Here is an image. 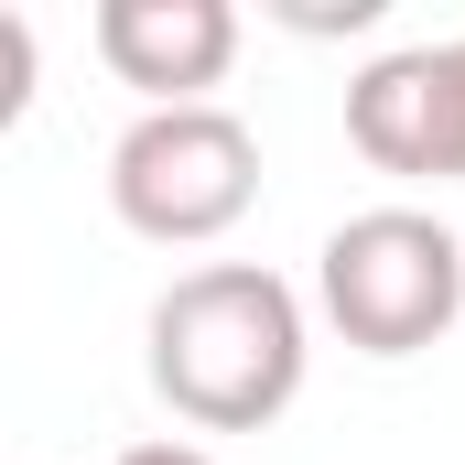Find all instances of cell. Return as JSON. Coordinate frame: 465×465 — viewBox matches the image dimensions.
I'll use <instances>...</instances> for the list:
<instances>
[{
	"label": "cell",
	"mask_w": 465,
	"mask_h": 465,
	"mask_svg": "<svg viewBox=\"0 0 465 465\" xmlns=\"http://www.w3.org/2000/svg\"><path fill=\"white\" fill-rule=\"evenodd\" d=\"M98 65L141 87L152 109H206V87L238 65L228 0H98Z\"/></svg>",
	"instance_id": "277c9868"
},
{
	"label": "cell",
	"mask_w": 465,
	"mask_h": 465,
	"mask_svg": "<svg viewBox=\"0 0 465 465\" xmlns=\"http://www.w3.org/2000/svg\"><path fill=\"white\" fill-rule=\"evenodd\" d=\"M314 292L357 357H422L465 314V238L422 206H368L314 249Z\"/></svg>",
	"instance_id": "7a4b0ae2"
},
{
	"label": "cell",
	"mask_w": 465,
	"mask_h": 465,
	"mask_svg": "<svg viewBox=\"0 0 465 465\" xmlns=\"http://www.w3.org/2000/svg\"><path fill=\"white\" fill-rule=\"evenodd\" d=\"M119 465H217V455H206V444H130Z\"/></svg>",
	"instance_id": "8992f818"
},
{
	"label": "cell",
	"mask_w": 465,
	"mask_h": 465,
	"mask_svg": "<svg viewBox=\"0 0 465 465\" xmlns=\"http://www.w3.org/2000/svg\"><path fill=\"white\" fill-rule=\"evenodd\" d=\"M109 206L152 249H206L260 206V141L238 109H141L109 152Z\"/></svg>",
	"instance_id": "3957f363"
},
{
	"label": "cell",
	"mask_w": 465,
	"mask_h": 465,
	"mask_svg": "<svg viewBox=\"0 0 465 465\" xmlns=\"http://www.w3.org/2000/svg\"><path fill=\"white\" fill-rule=\"evenodd\" d=\"M303 292L260 260H206L152 303V390L195 433H260L303 390Z\"/></svg>",
	"instance_id": "6da1fadb"
},
{
	"label": "cell",
	"mask_w": 465,
	"mask_h": 465,
	"mask_svg": "<svg viewBox=\"0 0 465 465\" xmlns=\"http://www.w3.org/2000/svg\"><path fill=\"white\" fill-rule=\"evenodd\" d=\"M444 54H455V184H465V33L444 44Z\"/></svg>",
	"instance_id": "52a82bcc"
},
{
	"label": "cell",
	"mask_w": 465,
	"mask_h": 465,
	"mask_svg": "<svg viewBox=\"0 0 465 465\" xmlns=\"http://www.w3.org/2000/svg\"><path fill=\"white\" fill-rule=\"evenodd\" d=\"M347 141L379 163V173H401V184H422V173L455 184V54H444V44H411V54L357 65Z\"/></svg>",
	"instance_id": "5b68a950"
}]
</instances>
